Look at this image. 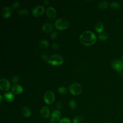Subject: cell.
Segmentation results:
<instances>
[{
  "label": "cell",
  "mask_w": 123,
  "mask_h": 123,
  "mask_svg": "<svg viewBox=\"0 0 123 123\" xmlns=\"http://www.w3.org/2000/svg\"><path fill=\"white\" fill-rule=\"evenodd\" d=\"M58 92L59 93L63 94H65V93H66L67 92V89L64 86H60V87H59L58 88Z\"/></svg>",
  "instance_id": "484cf974"
},
{
  "label": "cell",
  "mask_w": 123,
  "mask_h": 123,
  "mask_svg": "<svg viewBox=\"0 0 123 123\" xmlns=\"http://www.w3.org/2000/svg\"><path fill=\"white\" fill-rule=\"evenodd\" d=\"M109 37V34L107 32H102L98 36V38L99 40L102 41L106 40Z\"/></svg>",
  "instance_id": "ffe728a7"
},
{
  "label": "cell",
  "mask_w": 123,
  "mask_h": 123,
  "mask_svg": "<svg viewBox=\"0 0 123 123\" xmlns=\"http://www.w3.org/2000/svg\"><path fill=\"white\" fill-rule=\"evenodd\" d=\"M3 97L4 99L7 102H11L13 101L14 98L13 94L10 91H7L5 92L3 94Z\"/></svg>",
  "instance_id": "9a60e30c"
},
{
  "label": "cell",
  "mask_w": 123,
  "mask_h": 123,
  "mask_svg": "<svg viewBox=\"0 0 123 123\" xmlns=\"http://www.w3.org/2000/svg\"><path fill=\"white\" fill-rule=\"evenodd\" d=\"M81 43L85 46H90L96 41V37L95 34L90 31H85L83 32L80 36Z\"/></svg>",
  "instance_id": "6da1fadb"
},
{
  "label": "cell",
  "mask_w": 123,
  "mask_h": 123,
  "mask_svg": "<svg viewBox=\"0 0 123 123\" xmlns=\"http://www.w3.org/2000/svg\"><path fill=\"white\" fill-rule=\"evenodd\" d=\"M59 123H71V120L67 117H64L60 120Z\"/></svg>",
  "instance_id": "4316f807"
},
{
  "label": "cell",
  "mask_w": 123,
  "mask_h": 123,
  "mask_svg": "<svg viewBox=\"0 0 123 123\" xmlns=\"http://www.w3.org/2000/svg\"><path fill=\"white\" fill-rule=\"evenodd\" d=\"M110 7L114 10H117L120 8V4L117 2H113L110 4Z\"/></svg>",
  "instance_id": "cb8c5ba5"
},
{
  "label": "cell",
  "mask_w": 123,
  "mask_h": 123,
  "mask_svg": "<svg viewBox=\"0 0 123 123\" xmlns=\"http://www.w3.org/2000/svg\"><path fill=\"white\" fill-rule=\"evenodd\" d=\"M69 26V22L63 18H59L55 22V26L59 30L67 28Z\"/></svg>",
  "instance_id": "3957f363"
},
{
  "label": "cell",
  "mask_w": 123,
  "mask_h": 123,
  "mask_svg": "<svg viewBox=\"0 0 123 123\" xmlns=\"http://www.w3.org/2000/svg\"><path fill=\"white\" fill-rule=\"evenodd\" d=\"M69 105L71 109L73 111H74L76 109L77 107V105L76 101L74 99H71L69 102Z\"/></svg>",
  "instance_id": "603a6c76"
},
{
  "label": "cell",
  "mask_w": 123,
  "mask_h": 123,
  "mask_svg": "<svg viewBox=\"0 0 123 123\" xmlns=\"http://www.w3.org/2000/svg\"><path fill=\"white\" fill-rule=\"evenodd\" d=\"M122 74H123V71H122Z\"/></svg>",
  "instance_id": "d590c367"
},
{
  "label": "cell",
  "mask_w": 123,
  "mask_h": 123,
  "mask_svg": "<svg viewBox=\"0 0 123 123\" xmlns=\"http://www.w3.org/2000/svg\"><path fill=\"white\" fill-rule=\"evenodd\" d=\"M58 35V33L56 31H53L50 34V38L52 40L55 39Z\"/></svg>",
  "instance_id": "83f0119b"
},
{
  "label": "cell",
  "mask_w": 123,
  "mask_h": 123,
  "mask_svg": "<svg viewBox=\"0 0 123 123\" xmlns=\"http://www.w3.org/2000/svg\"><path fill=\"white\" fill-rule=\"evenodd\" d=\"M44 99L46 103L51 104L53 103L55 100V96L52 91H47L44 95Z\"/></svg>",
  "instance_id": "5b68a950"
},
{
  "label": "cell",
  "mask_w": 123,
  "mask_h": 123,
  "mask_svg": "<svg viewBox=\"0 0 123 123\" xmlns=\"http://www.w3.org/2000/svg\"><path fill=\"white\" fill-rule=\"evenodd\" d=\"M12 10L10 7L6 6L3 8L2 11V15L4 18H8L10 17L12 14Z\"/></svg>",
  "instance_id": "8fae6325"
},
{
  "label": "cell",
  "mask_w": 123,
  "mask_h": 123,
  "mask_svg": "<svg viewBox=\"0 0 123 123\" xmlns=\"http://www.w3.org/2000/svg\"><path fill=\"white\" fill-rule=\"evenodd\" d=\"M46 13L47 16L51 19L55 18L56 16V12L54 8L52 7H49L46 9Z\"/></svg>",
  "instance_id": "30bf717a"
},
{
  "label": "cell",
  "mask_w": 123,
  "mask_h": 123,
  "mask_svg": "<svg viewBox=\"0 0 123 123\" xmlns=\"http://www.w3.org/2000/svg\"><path fill=\"white\" fill-rule=\"evenodd\" d=\"M20 79V77L18 75H14V76H12V82L13 83H16L19 81V80Z\"/></svg>",
  "instance_id": "f1b7e54d"
},
{
  "label": "cell",
  "mask_w": 123,
  "mask_h": 123,
  "mask_svg": "<svg viewBox=\"0 0 123 123\" xmlns=\"http://www.w3.org/2000/svg\"><path fill=\"white\" fill-rule=\"evenodd\" d=\"M0 103H1L2 101V97L1 95H0Z\"/></svg>",
  "instance_id": "836d02e7"
},
{
  "label": "cell",
  "mask_w": 123,
  "mask_h": 123,
  "mask_svg": "<svg viewBox=\"0 0 123 123\" xmlns=\"http://www.w3.org/2000/svg\"><path fill=\"white\" fill-rule=\"evenodd\" d=\"M51 47L52 48L54 49H57L58 48H59V45L58 43H53L51 44Z\"/></svg>",
  "instance_id": "4dcf8cb0"
},
{
  "label": "cell",
  "mask_w": 123,
  "mask_h": 123,
  "mask_svg": "<svg viewBox=\"0 0 123 123\" xmlns=\"http://www.w3.org/2000/svg\"><path fill=\"white\" fill-rule=\"evenodd\" d=\"M54 28V25L51 23H47L44 24L42 26V29L44 32H50Z\"/></svg>",
  "instance_id": "7c38bea8"
},
{
  "label": "cell",
  "mask_w": 123,
  "mask_h": 123,
  "mask_svg": "<svg viewBox=\"0 0 123 123\" xmlns=\"http://www.w3.org/2000/svg\"><path fill=\"white\" fill-rule=\"evenodd\" d=\"M95 29L98 33H102L104 29V26L103 23L100 22H98L95 26Z\"/></svg>",
  "instance_id": "e0dca14e"
},
{
  "label": "cell",
  "mask_w": 123,
  "mask_h": 123,
  "mask_svg": "<svg viewBox=\"0 0 123 123\" xmlns=\"http://www.w3.org/2000/svg\"><path fill=\"white\" fill-rule=\"evenodd\" d=\"M44 12L43 6L38 5L35 7L32 10V13L34 16H38L41 15Z\"/></svg>",
  "instance_id": "ba28073f"
},
{
  "label": "cell",
  "mask_w": 123,
  "mask_h": 123,
  "mask_svg": "<svg viewBox=\"0 0 123 123\" xmlns=\"http://www.w3.org/2000/svg\"><path fill=\"white\" fill-rule=\"evenodd\" d=\"M41 57L42 59H43V61L47 62H49V54L47 51H44L41 53Z\"/></svg>",
  "instance_id": "44dd1931"
},
{
  "label": "cell",
  "mask_w": 123,
  "mask_h": 123,
  "mask_svg": "<svg viewBox=\"0 0 123 123\" xmlns=\"http://www.w3.org/2000/svg\"><path fill=\"white\" fill-rule=\"evenodd\" d=\"M111 66L115 70L120 72L123 69V63L120 60H115L111 62Z\"/></svg>",
  "instance_id": "8992f818"
},
{
  "label": "cell",
  "mask_w": 123,
  "mask_h": 123,
  "mask_svg": "<svg viewBox=\"0 0 123 123\" xmlns=\"http://www.w3.org/2000/svg\"><path fill=\"white\" fill-rule=\"evenodd\" d=\"M61 106H62V103H61V102H59L58 103V104H57V109H58V110H60V109H61Z\"/></svg>",
  "instance_id": "d6a6232c"
},
{
  "label": "cell",
  "mask_w": 123,
  "mask_h": 123,
  "mask_svg": "<svg viewBox=\"0 0 123 123\" xmlns=\"http://www.w3.org/2000/svg\"><path fill=\"white\" fill-rule=\"evenodd\" d=\"M19 5H20V4H19V3L18 1H14L12 4V8H16Z\"/></svg>",
  "instance_id": "f546056e"
},
{
  "label": "cell",
  "mask_w": 123,
  "mask_h": 123,
  "mask_svg": "<svg viewBox=\"0 0 123 123\" xmlns=\"http://www.w3.org/2000/svg\"><path fill=\"white\" fill-rule=\"evenodd\" d=\"M42 2H43L45 5H47L49 4V0H43L42 1Z\"/></svg>",
  "instance_id": "1f68e13d"
},
{
  "label": "cell",
  "mask_w": 123,
  "mask_h": 123,
  "mask_svg": "<svg viewBox=\"0 0 123 123\" xmlns=\"http://www.w3.org/2000/svg\"><path fill=\"white\" fill-rule=\"evenodd\" d=\"M61 116V113L59 110L54 111L51 114L49 121L51 123H55L58 122Z\"/></svg>",
  "instance_id": "9c48e42d"
},
{
  "label": "cell",
  "mask_w": 123,
  "mask_h": 123,
  "mask_svg": "<svg viewBox=\"0 0 123 123\" xmlns=\"http://www.w3.org/2000/svg\"><path fill=\"white\" fill-rule=\"evenodd\" d=\"M69 88L71 93L74 95H78L81 93L82 90L81 85L77 83H74L71 84L69 86Z\"/></svg>",
  "instance_id": "277c9868"
},
{
  "label": "cell",
  "mask_w": 123,
  "mask_h": 123,
  "mask_svg": "<svg viewBox=\"0 0 123 123\" xmlns=\"http://www.w3.org/2000/svg\"><path fill=\"white\" fill-rule=\"evenodd\" d=\"M38 45L40 48L43 49L47 48L49 45V42L45 39H41L38 42Z\"/></svg>",
  "instance_id": "ac0fdd59"
},
{
  "label": "cell",
  "mask_w": 123,
  "mask_h": 123,
  "mask_svg": "<svg viewBox=\"0 0 123 123\" xmlns=\"http://www.w3.org/2000/svg\"><path fill=\"white\" fill-rule=\"evenodd\" d=\"M84 119V118L82 116H81V115L76 116L73 118V123H80L83 121Z\"/></svg>",
  "instance_id": "7402d4cb"
},
{
  "label": "cell",
  "mask_w": 123,
  "mask_h": 123,
  "mask_svg": "<svg viewBox=\"0 0 123 123\" xmlns=\"http://www.w3.org/2000/svg\"><path fill=\"white\" fill-rule=\"evenodd\" d=\"M63 62V59L62 56L58 54H54L50 56L48 63L53 65L57 66L62 64Z\"/></svg>",
  "instance_id": "7a4b0ae2"
},
{
  "label": "cell",
  "mask_w": 123,
  "mask_h": 123,
  "mask_svg": "<svg viewBox=\"0 0 123 123\" xmlns=\"http://www.w3.org/2000/svg\"><path fill=\"white\" fill-rule=\"evenodd\" d=\"M122 59H123V56H122Z\"/></svg>",
  "instance_id": "e575fe53"
},
{
  "label": "cell",
  "mask_w": 123,
  "mask_h": 123,
  "mask_svg": "<svg viewBox=\"0 0 123 123\" xmlns=\"http://www.w3.org/2000/svg\"><path fill=\"white\" fill-rule=\"evenodd\" d=\"M21 112L22 114L26 118H28L31 116V111L30 109L27 106L23 107L21 109Z\"/></svg>",
  "instance_id": "2e32d148"
},
{
  "label": "cell",
  "mask_w": 123,
  "mask_h": 123,
  "mask_svg": "<svg viewBox=\"0 0 123 123\" xmlns=\"http://www.w3.org/2000/svg\"><path fill=\"white\" fill-rule=\"evenodd\" d=\"M11 85L9 81L5 78L0 80V89L2 91H7L10 88Z\"/></svg>",
  "instance_id": "52a82bcc"
},
{
  "label": "cell",
  "mask_w": 123,
  "mask_h": 123,
  "mask_svg": "<svg viewBox=\"0 0 123 123\" xmlns=\"http://www.w3.org/2000/svg\"><path fill=\"white\" fill-rule=\"evenodd\" d=\"M12 90L14 93L16 94H19L23 92V88L19 84H15L12 86Z\"/></svg>",
  "instance_id": "4fadbf2b"
},
{
  "label": "cell",
  "mask_w": 123,
  "mask_h": 123,
  "mask_svg": "<svg viewBox=\"0 0 123 123\" xmlns=\"http://www.w3.org/2000/svg\"><path fill=\"white\" fill-rule=\"evenodd\" d=\"M40 114L44 118H48L50 115V111L49 108L46 106L41 108L40 110Z\"/></svg>",
  "instance_id": "5bb4252c"
},
{
  "label": "cell",
  "mask_w": 123,
  "mask_h": 123,
  "mask_svg": "<svg viewBox=\"0 0 123 123\" xmlns=\"http://www.w3.org/2000/svg\"><path fill=\"white\" fill-rule=\"evenodd\" d=\"M98 7L99 9L104 10L108 7V3L105 0H102L98 3Z\"/></svg>",
  "instance_id": "d6986e66"
},
{
  "label": "cell",
  "mask_w": 123,
  "mask_h": 123,
  "mask_svg": "<svg viewBox=\"0 0 123 123\" xmlns=\"http://www.w3.org/2000/svg\"><path fill=\"white\" fill-rule=\"evenodd\" d=\"M18 13L22 16H25L27 15L28 13V11L26 9H22L18 11Z\"/></svg>",
  "instance_id": "d4e9b609"
}]
</instances>
